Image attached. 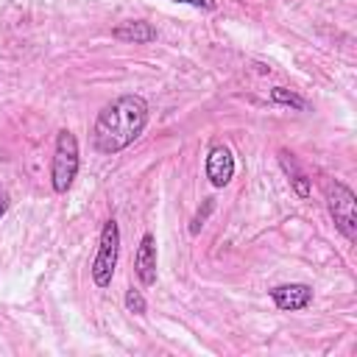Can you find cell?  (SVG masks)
Listing matches in <instances>:
<instances>
[{"label":"cell","instance_id":"6da1fadb","mask_svg":"<svg viewBox=\"0 0 357 357\" xmlns=\"http://www.w3.org/2000/svg\"><path fill=\"white\" fill-rule=\"evenodd\" d=\"M148 126V103L142 95H120L98 112L92 126V145L100 153L126 151Z\"/></svg>","mask_w":357,"mask_h":357},{"label":"cell","instance_id":"7a4b0ae2","mask_svg":"<svg viewBox=\"0 0 357 357\" xmlns=\"http://www.w3.org/2000/svg\"><path fill=\"white\" fill-rule=\"evenodd\" d=\"M78 139L73 131L61 128L56 137V151H53V162H50V184L56 192H67L75 173H78Z\"/></svg>","mask_w":357,"mask_h":357},{"label":"cell","instance_id":"3957f363","mask_svg":"<svg viewBox=\"0 0 357 357\" xmlns=\"http://www.w3.org/2000/svg\"><path fill=\"white\" fill-rule=\"evenodd\" d=\"M326 209L337 226V231L346 240H357V198L351 192V187H346L343 181H329L326 184Z\"/></svg>","mask_w":357,"mask_h":357},{"label":"cell","instance_id":"277c9868","mask_svg":"<svg viewBox=\"0 0 357 357\" xmlns=\"http://www.w3.org/2000/svg\"><path fill=\"white\" fill-rule=\"evenodd\" d=\"M117 254H120V229H117V220L109 218L100 229V243H98V254L92 259V282L98 287H109L112 284V276H114V268H117Z\"/></svg>","mask_w":357,"mask_h":357},{"label":"cell","instance_id":"5b68a950","mask_svg":"<svg viewBox=\"0 0 357 357\" xmlns=\"http://www.w3.org/2000/svg\"><path fill=\"white\" fill-rule=\"evenodd\" d=\"M271 298L279 310L284 312H296V310H304L312 304V287L310 284H301V282H290V284H276L271 290Z\"/></svg>","mask_w":357,"mask_h":357},{"label":"cell","instance_id":"8992f818","mask_svg":"<svg viewBox=\"0 0 357 357\" xmlns=\"http://www.w3.org/2000/svg\"><path fill=\"white\" fill-rule=\"evenodd\" d=\"M234 176V156L226 145H215L206 156V178L212 187H226Z\"/></svg>","mask_w":357,"mask_h":357},{"label":"cell","instance_id":"52a82bcc","mask_svg":"<svg viewBox=\"0 0 357 357\" xmlns=\"http://www.w3.org/2000/svg\"><path fill=\"white\" fill-rule=\"evenodd\" d=\"M134 271L139 276V282L145 287L156 284V240L153 234H142L139 240V248H137V257H134Z\"/></svg>","mask_w":357,"mask_h":357},{"label":"cell","instance_id":"ba28073f","mask_svg":"<svg viewBox=\"0 0 357 357\" xmlns=\"http://www.w3.org/2000/svg\"><path fill=\"white\" fill-rule=\"evenodd\" d=\"M112 36L117 42H134V45H148L156 39V28L145 20H131V22H120L117 28H112Z\"/></svg>","mask_w":357,"mask_h":357},{"label":"cell","instance_id":"9c48e42d","mask_svg":"<svg viewBox=\"0 0 357 357\" xmlns=\"http://www.w3.org/2000/svg\"><path fill=\"white\" fill-rule=\"evenodd\" d=\"M279 165H282V170L290 176V184H293V190H296V195L298 198H310V178L301 173V167H298V162H296V156L290 153V151H279Z\"/></svg>","mask_w":357,"mask_h":357},{"label":"cell","instance_id":"30bf717a","mask_svg":"<svg viewBox=\"0 0 357 357\" xmlns=\"http://www.w3.org/2000/svg\"><path fill=\"white\" fill-rule=\"evenodd\" d=\"M271 100L273 103H282V106H293V109H307V100L296 92H287L284 86H273L271 89Z\"/></svg>","mask_w":357,"mask_h":357},{"label":"cell","instance_id":"8fae6325","mask_svg":"<svg viewBox=\"0 0 357 357\" xmlns=\"http://www.w3.org/2000/svg\"><path fill=\"white\" fill-rule=\"evenodd\" d=\"M126 307H128V312H134V315H145V310H148V304H145L142 293H139V290H134V287H128V290H126Z\"/></svg>","mask_w":357,"mask_h":357},{"label":"cell","instance_id":"7c38bea8","mask_svg":"<svg viewBox=\"0 0 357 357\" xmlns=\"http://www.w3.org/2000/svg\"><path fill=\"white\" fill-rule=\"evenodd\" d=\"M212 206H215V204H212V198H206V201H204V212L198 209V215H195V218H192V223H190V234H198V231H201V226H204L206 215L212 212Z\"/></svg>","mask_w":357,"mask_h":357},{"label":"cell","instance_id":"4fadbf2b","mask_svg":"<svg viewBox=\"0 0 357 357\" xmlns=\"http://www.w3.org/2000/svg\"><path fill=\"white\" fill-rule=\"evenodd\" d=\"M173 3H184V6H195V8H204V11H215V0H173Z\"/></svg>","mask_w":357,"mask_h":357},{"label":"cell","instance_id":"5bb4252c","mask_svg":"<svg viewBox=\"0 0 357 357\" xmlns=\"http://www.w3.org/2000/svg\"><path fill=\"white\" fill-rule=\"evenodd\" d=\"M6 209H8V192H6V187H0V218L6 215Z\"/></svg>","mask_w":357,"mask_h":357}]
</instances>
